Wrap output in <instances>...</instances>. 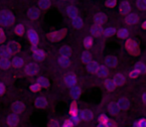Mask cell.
<instances>
[{"label":"cell","mask_w":146,"mask_h":127,"mask_svg":"<svg viewBox=\"0 0 146 127\" xmlns=\"http://www.w3.org/2000/svg\"><path fill=\"white\" fill-rule=\"evenodd\" d=\"M27 35H28V39H29L30 42L32 43V45H37V44H38L39 37H38V34H37L35 30H29Z\"/></svg>","instance_id":"cell-9"},{"label":"cell","mask_w":146,"mask_h":127,"mask_svg":"<svg viewBox=\"0 0 146 127\" xmlns=\"http://www.w3.org/2000/svg\"><path fill=\"white\" fill-rule=\"evenodd\" d=\"M39 7L42 10H47L50 8L51 6V1L50 0H39Z\"/></svg>","instance_id":"cell-24"},{"label":"cell","mask_w":146,"mask_h":127,"mask_svg":"<svg viewBox=\"0 0 146 127\" xmlns=\"http://www.w3.org/2000/svg\"><path fill=\"white\" fill-rule=\"evenodd\" d=\"M71 95L74 98H78L80 95H81V89L78 87H74L71 91Z\"/></svg>","instance_id":"cell-34"},{"label":"cell","mask_w":146,"mask_h":127,"mask_svg":"<svg viewBox=\"0 0 146 127\" xmlns=\"http://www.w3.org/2000/svg\"><path fill=\"white\" fill-rule=\"evenodd\" d=\"M70 111H71V115H78V105L76 102H73V103H72Z\"/></svg>","instance_id":"cell-40"},{"label":"cell","mask_w":146,"mask_h":127,"mask_svg":"<svg viewBox=\"0 0 146 127\" xmlns=\"http://www.w3.org/2000/svg\"><path fill=\"white\" fill-rule=\"evenodd\" d=\"M142 100H143V102H144V103L146 104V93H145L144 95H143V96H142Z\"/></svg>","instance_id":"cell-53"},{"label":"cell","mask_w":146,"mask_h":127,"mask_svg":"<svg viewBox=\"0 0 146 127\" xmlns=\"http://www.w3.org/2000/svg\"><path fill=\"white\" fill-rule=\"evenodd\" d=\"M125 21H126L127 24L129 25H134L138 22V15L135 13H131V14H128L125 18Z\"/></svg>","instance_id":"cell-10"},{"label":"cell","mask_w":146,"mask_h":127,"mask_svg":"<svg viewBox=\"0 0 146 127\" xmlns=\"http://www.w3.org/2000/svg\"><path fill=\"white\" fill-rule=\"evenodd\" d=\"M37 83H38L41 87H49V85H50L49 81L44 77H39L38 79H37Z\"/></svg>","instance_id":"cell-22"},{"label":"cell","mask_w":146,"mask_h":127,"mask_svg":"<svg viewBox=\"0 0 146 127\" xmlns=\"http://www.w3.org/2000/svg\"><path fill=\"white\" fill-rule=\"evenodd\" d=\"M126 48L127 51L130 53L131 55L133 56H137L139 54V48H138V45L135 41L132 40H128L126 42Z\"/></svg>","instance_id":"cell-2"},{"label":"cell","mask_w":146,"mask_h":127,"mask_svg":"<svg viewBox=\"0 0 146 127\" xmlns=\"http://www.w3.org/2000/svg\"><path fill=\"white\" fill-rule=\"evenodd\" d=\"M25 110V105L21 101H16L12 104V111L15 114H20Z\"/></svg>","instance_id":"cell-6"},{"label":"cell","mask_w":146,"mask_h":127,"mask_svg":"<svg viewBox=\"0 0 146 127\" xmlns=\"http://www.w3.org/2000/svg\"><path fill=\"white\" fill-rule=\"evenodd\" d=\"M98 121H100V123L106 124L108 122V117H106V115H104V114H102V115L98 117Z\"/></svg>","instance_id":"cell-45"},{"label":"cell","mask_w":146,"mask_h":127,"mask_svg":"<svg viewBox=\"0 0 146 127\" xmlns=\"http://www.w3.org/2000/svg\"><path fill=\"white\" fill-rule=\"evenodd\" d=\"M145 73H146V71H145Z\"/></svg>","instance_id":"cell-57"},{"label":"cell","mask_w":146,"mask_h":127,"mask_svg":"<svg viewBox=\"0 0 146 127\" xmlns=\"http://www.w3.org/2000/svg\"><path fill=\"white\" fill-rule=\"evenodd\" d=\"M117 106L119 107V109H127L129 107V101L126 98H120L117 101Z\"/></svg>","instance_id":"cell-17"},{"label":"cell","mask_w":146,"mask_h":127,"mask_svg":"<svg viewBox=\"0 0 146 127\" xmlns=\"http://www.w3.org/2000/svg\"><path fill=\"white\" fill-rule=\"evenodd\" d=\"M139 75V73L137 71H135V69H133V71H130V73H129V75H130V77H137Z\"/></svg>","instance_id":"cell-49"},{"label":"cell","mask_w":146,"mask_h":127,"mask_svg":"<svg viewBox=\"0 0 146 127\" xmlns=\"http://www.w3.org/2000/svg\"><path fill=\"white\" fill-rule=\"evenodd\" d=\"M113 81H114V83H115V85H122L125 81L124 75H121V73H117V75H114Z\"/></svg>","instance_id":"cell-20"},{"label":"cell","mask_w":146,"mask_h":127,"mask_svg":"<svg viewBox=\"0 0 146 127\" xmlns=\"http://www.w3.org/2000/svg\"><path fill=\"white\" fill-rule=\"evenodd\" d=\"M30 89H31L32 91H34V93H37V91H39L41 89V87L38 85V83H34V85H31V87H30Z\"/></svg>","instance_id":"cell-46"},{"label":"cell","mask_w":146,"mask_h":127,"mask_svg":"<svg viewBox=\"0 0 146 127\" xmlns=\"http://www.w3.org/2000/svg\"><path fill=\"white\" fill-rule=\"evenodd\" d=\"M106 5L110 8H113L116 5V0H106Z\"/></svg>","instance_id":"cell-43"},{"label":"cell","mask_w":146,"mask_h":127,"mask_svg":"<svg viewBox=\"0 0 146 127\" xmlns=\"http://www.w3.org/2000/svg\"><path fill=\"white\" fill-rule=\"evenodd\" d=\"M108 110L111 114H117L119 112V107L117 106L116 103L114 102H111V103L108 105Z\"/></svg>","instance_id":"cell-32"},{"label":"cell","mask_w":146,"mask_h":127,"mask_svg":"<svg viewBox=\"0 0 146 127\" xmlns=\"http://www.w3.org/2000/svg\"><path fill=\"white\" fill-rule=\"evenodd\" d=\"M98 73L100 77H106V75H108V69H106V67H98Z\"/></svg>","instance_id":"cell-41"},{"label":"cell","mask_w":146,"mask_h":127,"mask_svg":"<svg viewBox=\"0 0 146 127\" xmlns=\"http://www.w3.org/2000/svg\"><path fill=\"white\" fill-rule=\"evenodd\" d=\"M47 99L45 97H38L36 100H35V105L37 106L38 108H45L47 106Z\"/></svg>","instance_id":"cell-15"},{"label":"cell","mask_w":146,"mask_h":127,"mask_svg":"<svg viewBox=\"0 0 146 127\" xmlns=\"http://www.w3.org/2000/svg\"><path fill=\"white\" fill-rule=\"evenodd\" d=\"M66 30H61V31H54L49 34V38H50L51 41L53 42H58V41H61L64 37L66 36Z\"/></svg>","instance_id":"cell-3"},{"label":"cell","mask_w":146,"mask_h":127,"mask_svg":"<svg viewBox=\"0 0 146 127\" xmlns=\"http://www.w3.org/2000/svg\"><path fill=\"white\" fill-rule=\"evenodd\" d=\"M104 63H106V65H108V67H114L117 65V63H118V61H117V59L115 57L113 56H108V58H106V60H104Z\"/></svg>","instance_id":"cell-12"},{"label":"cell","mask_w":146,"mask_h":127,"mask_svg":"<svg viewBox=\"0 0 146 127\" xmlns=\"http://www.w3.org/2000/svg\"><path fill=\"white\" fill-rule=\"evenodd\" d=\"M11 56V54H10V52L8 51L7 48H2L0 49V57L1 58H9V57Z\"/></svg>","instance_id":"cell-36"},{"label":"cell","mask_w":146,"mask_h":127,"mask_svg":"<svg viewBox=\"0 0 146 127\" xmlns=\"http://www.w3.org/2000/svg\"><path fill=\"white\" fill-rule=\"evenodd\" d=\"M34 57L37 61H43L45 59V53L41 50H35L34 51Z\"/></svg>","instance_id":"cell-30"},{"label":"cell","mask_w":146,"mask_h":127,"mask_svg":"<svg viewBox=\"0 0 146 127\" xmlns=\"http://www.w3.org/2000/svg\"><path fill=\"white\" fill-rule=\"evenodd\" d=\"M0 41L1 42H3V41H5V33L2 29H0Z\"/></svg>","instance_id":"cell-51"},{"label":"cell","mask_w":146,"mask_h":127,"mask_svg":"<svg viewBox=\"0 0 146 127\" xmlns=\"http://www.w3.org/2000/svg\"><path fill=\"white\" fill-rule=\"evenodd\" d=\"M11 64L15 67H23V65H24V60L22 58H20V57H15V58L12 60Z\"/></svg>","instance_id":"cell-23"},{"label":"cell","mask_w":146,"mask_h":127,"mask_svg":"<svg viewBox=\"0 0 146 127\" xmlns=\"http://www.w3.org/2000/svg\"><path fill=\"white\" fill-rule=\"evenodd\" d=\"M116 32V30L114 29V28H108V29L104 30V34L106 35V37H110L112 36V35H114Z\"/></svg>","instance_id":"cell-39"},{"label":"cell","mask_w":146,"mask_h":127,"mask_svg":"<svg viewBox=\"0 0 146 127\" xmlns=\"http://www.w3.org/2000/svg\"><path fill=\"white\" fill-rule=\"evenodd\" d=\"M143 1H144V2H145V3H146V0H143Z\"/></svg>","instance_id":"cell-56"},{"label":"cell","mask_w":146,"mask_h":127,"mask_svg":"<svg viewBox=\"0 0 146 127\" xmlns=\"http://www.w3.org/2000/svg\"><path fill=\"white\" fill-rule=\"evenodd\" d=\"M106 21V16L104 13H98L94 16V22L98 25H102Z\"/></svg>","instance_id":"cell-18"},{"label":"cell","mask_w":146,"mask_h":127,"mask_svg":"<svg viewBox=\"0 0 146 127\" xmlns=\"http://www.w3.org/2000/svg\"><path fill=\"white\" fill-rule=\"evenodd\" d=\"M72 53V50L69 46H63L60 50V54L63 57H69Z\"/></svg>","instance_id":"cell-26"},{"label":"cell","mask_w":146,"mask_h":127,"mask_svg":"<svg viewBox=\"0 0 146 127\" xmlns=\"http://www.w3.org/2000/svg\"><path fill=\"white\" fill-rule=\"evenodd\" d=\"M104 85H106V89L110 91H113L114 89H115V83H114L113 79H106V81H104Z\"/></svg>","instance_id":"cell-25"},{"label":"cell","mask_w":146,"mask_h":127,"mask_svg":"<svg viewBox=\"0 0 146 127\" xmlns=\"http://www.w3.org/2000/svg\"><path fill=\"white\" fill-rule=\"evenodd\" d=\"M5 91V87H4V85L2 83H0V95H2V93Z\"/></svg>","instance_id":"cell-52"},{"label":"cell","mask_w":146,"mask_h":127,"mask_svg":"<svg viewBox=\"0 0 146 127\" xmlns=\"http://www.w3.org/2000/svg\"><path fill=\"white\" fill-rule=\"evenodd\" d=\"M49 127H59V123L56 121V120L52 119L49 123Z\"/></svg>","instance_id":"cell-48"},{"label":"cell","mask_w":146,"mask_h":127,"mask_svg":"<svg viewBox=\"0 0 146 127\" xmlns=\"http://www.w3.org/2000/svg\"><path fill=\"white\" fill-rule=\"evenodd\" d=\"M119 10H120V13L121 14H124V15H126V14H128L129 12H130L131 7H130V5H129L128 2L124 1V2H122V3L120 4Z\"/></svg>","instance_id":"cell-14"},{"label":"cell","mask_w":146,"mask_h":127,"mask_svg":"<svg viewBox=\"0 0 146 127\" xmlns=\"http://www.w3.org/2000/svg\"><path fill=\"white\" fill-rule=\"evenodd\" d=\"M134 127H146V119H140L138 122L134 123Z\"/></svg>","instance_id":"cell-44"},{"label":"cell","mask_w":146,"mask_h":127,"mask_svg":"<svg viewBox=\"0 0 146 127\" xmlns=\"http://www.w3.org/2000/svg\"><path fill=\"white\" fill-rule=\"evenodd\" d=\"M72 23H73L74 27H76V28H82L83 27V24H84L82 18H80L79 16L73 18V19H72Z\"/></svg>","instance_id":"cell-28"},{"label":"cell","mask_w":146,"mask_h":127,"mask_svg":"<svg viewBox=\"0 0 146 127\" xmlns=\"http://www.w3.org/2000/svg\"><path fill=\"white\" fill-rule=\"evenodd\" d=\"M15 17L9 10H2L0 11V24L2 26H10L14 23Z\"/></svg>","instance_id":"cell-1"},{"label":"cell","mask_w":146,"mask_h":127,"mask_svg":"<svg viewBox=\"0 0 146 127\" xmlns=\"http://www.w3.org/2000/svg\"><path fill=\"white\" fill-rule=\"evenodd\" d=\"M6 48L8 49L11 55H16L20 51V44L18 42H15V41H11L7 44Z\"/></svg>","instance_id":"cell-4"},{"label":"cell","mask_w":146,"mask_h":127,"mask_svg":"<svg viewBox=\"0 0 146 127\" xmlns=\"http://www.w3.org/2000/svg\"><path fill=\"white\" fill-rule=\"evenodd\" d=\"M136 6L141 10L146 9V3L143 1V0H136Z\"/></svg>","instance_id":"cell-42"},{"label":"cell","mask_w":146,"mask_h":127,"mask_svg":"<svg viewBox=\"0 0 146 127\" xmlns=\"http://www.w3.org/2000/svg\"><path fill=\"white\" fill-rule=\"evenodd\" d=\"M59 63H60V65H62V67H69L70 65V64H71V61H70V59H69V57H60L59 58Z\"/></svg>","instance_id":"cell-27"},{"label":"cell","mask_w":146,"mask_h":127,"mask_svg":"<svg viewBox=\"0 0 146 127\" xmlns=\"http://www.w3.org/2000/svg\"><path fill=\"white\" fill-rule=\"evenodd\" d=\"M25 71L28 75H35L38 73L39 71V67L36 65V64H33V63H30L26 65L25 67Z\"/></svg>","instance_id":"cell-5"},{"label":"cell","mask_w":146,"mask_h":127,"mask_svg":"<svg viewBox=\"0 0 146 127\" xmlns=\"http://www.w3.org/2000/svg\"><path fill=\"white\" fill-rule=\"evenodd\" d=\"M27 14H28V17H29L31 20H36V19H38L39 16H40V10L36 7H32L28 10Z\"/></svg>","instance_id":"cell-8"},{"label":"cell","mask_w":146,"mask_h":127,"mask_svg":"<svg viewBox=\"0 0 146 127\" xmlns=\"http://www.w3.org/2000/svg\"><path fill=\"white\" fill-rule=\"evenodd\" d=\"M63 127H73V123L71 122V120H66L63 124Z\"/></svg>","instance_id":"cell-50"},{"label":"cell","mask_w":146,"mask_h":127,"mask_svg":"<svg viewBox=\"0 0 146 127\" xmlns=\"http://www.w3.org/2000/svg\"><path fill=\"white\" fill-rule=\"evenodd\" d=\"M80 118L83 120H90L92 118V112L88 109L83 110L80 114Z\"/></svg>","instance_id":"cell-16"},{"label":"cell","mask_w":146,"mask_h":127,"mask_svg":"<svg viewBox=\"0 0 146 127\" xmlns=\"http://www.w3.org/2000/svg\"><path fill=\"white\" fill-rule=\"evenodd\" d=\"M82 60L85 63H90V60H92V56H90V54L88 52H84L82 54Z\"/></svg>","instance_id":"cell-37"},{"label":"cell","mask_w":146,"mask_h":127,"mask_svg":"<svg viewBox=\"0 0 146 127\" xmlns=\"http://www.w3.org/2000/svg\"><path fill=\"white\" fill-rule=\"evenodd\" d=\"M98 63H96V62H90L88 63V71H90V73H98Z\"/></svg>","instance_id":"cell-21"},{"label":"cell","mask_w":146,"mask_h":127,"mask_svg":"<svg viewBox=\"0 0 146 127\" xmlns=\"http://www.w3.org/2000/svg\"><path fill=\"white\" fill-rule=\"evenodd\" d=\"M25 32V29H24V26L22 24H18L15 27V33L18 35V36H22Z\"/></svg>","instance_id":"cell-35"},{"label":"cell","mask_w":146,"mask_h":127,"mask_svg":"<svg viewBox=\"0 0 146 127\" xmlns=\"http://www.w3.org/2000/svg\"><path fill=\"white\" fill-rule=\"evenodd\" d=\"M65 83L69 87H75L76 83H77V77L74 73H68L65 77Z\"/></svg>","instance_id":"cell-7"},{"label":"cell","mask_w":146,"mask_h":127,"mask_svg":"<svg viewBox=\"0 0 146 127\" xmlns=\"http://www.w3.org/2000/svg\"><path fill=\"white\" fill-rule=\"evenodd\" d=\"M129 35V32L127 29H125V28H121L120 30H118V32H117V36L119 37V38L121 39H124V38H127Z\"/></svg>","instance_id":"cell-33"},{"label":"cell","mask_w":146,"mask_h":127,"mask_svg":"<svg viewBox=\"0 0 146 127\" xmlns=\"http://www.w3.org/2000/svg\"><path fill=\"white\" fill-rule=\"evenodd\" d=\"M94 44V40H92V37H87V38L84 40V45H85L86 48H90Z\"/></svg>","instance_id":"cell-38"},{"label":"cell","mask_w":146,"mask_h":127,"mask_svg":"<svg viewBox=\"0 0 146 127\" xmlns=\"http://www.w3.org/2000/svg\"><path fill=\"white\" fill-rule=\"evenodd\" d=\"M67 14H68V16L71 18V19L77 17V16H78L77 8H76L75 6H69V7L67 8Z\"/></svg>","instance_id":"cell-19"},{"label":"cell","mask_w":146,"mask_h":127,"mask_svg":"<svg viewBox=\"0 0 146 127\" xmlns=\"http://www.w3.org/2000/svg\"><path fill=\"white\" fill-rule=\"evenodd\" d=\"M90 32H92V34L94 35V36L98 37V36H100L102 33H104V29H102V25L96 24V25H94L92 27V29H90Z\"/></svg>","instance_id":"cell-13"},{"label":"cell","mask_w":146,"mask_h":127,"mask_svg":"<svg viewBox=\"0 0 146 127\" xmlns=\"http://www.w3.org/2000/svg\"><path fill=\"white\" fill-rule=\"evenodd\" d=\"M142 28H144V29H146V21H144L142 23Z\"/></svg>","instance_id":"cell-55"},{"label":"cell","mask_w":146,"mask_h":127,"mask_svg":"<svg viewBox=\"0 0 146 127\" xmlns=\"http://www.w3.org/2000/svg\"><path fill=\"white\" fill-rule=\"evenodd\" d=\"M11 65V62L7 58H1L0 59V67L1 69H8Z\"/></svg>","instance_id":"cell-31"},{"label":"cell","mask_w":146,"mask_h":127,"mask_svg":"<svg viewBox=\"0 0 146 127\" xmlns=\"http://www.w3.org/2000/svg\"><path fill=\"white\" fill-rule=\"evenodd\" d=\"M134 69L138 71L139 73H145V71H146V67H145V65L143 63L139 62V63L135 64Z\"/></svg>","instance_id":"cell-29"},{"label":"cell","mask_w":146,"mask_h":127,"mask_svg":"<svg viewBox=\"0 0 146 127\" xmlns=\"http://www.w3.org/2000/svg\"><path fill=\"white\" fill-rule=\"evenodd\" d=\"M98 127H108V125H106V124H104V123H100L98 125Z\"/></svg>","instance_id":"cell-54"},{"label":"cell","mask_w":146,"mask_h":127,"mask_svg":"<svg viewBox=\"0 0 146 127\" xmlns=\"http://www.w3.org/2000/svg\"><path fill=\"white\" fill-rule=\"evenodd\" d=\"M71 122L73 123V125H76L80 122V116L79 115H72Z\"/></svg>","instance_id":"cell-47"},{"label":"cell","mask_w":146,"mask_h":127,"mask_svg":"<svg viewBox=\"0 0 146 127\" xmlns=\"http://www.w3.org/2000/svg\"><path fill=\"white\" fill-rule=\"evenodd\" d=\"M7 123L9 126L15 127L19 123V118H18V116L16 114H11V115H9L7 117Z\"/></svg>","instance_id":"cell-11"}]
</instances>
